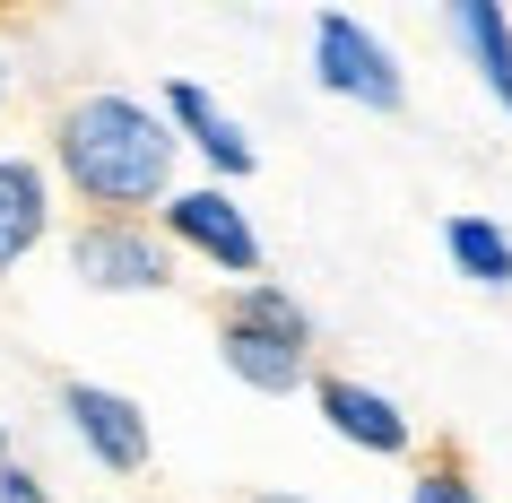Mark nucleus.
Wrapping results in <instances>:
<instances>
[{
    "instance_id": "obj_1",
    "label": "nucleus",
    "mask_w": 512,
    "mask_h": 503,
    "mask_svg": "<svg viewBox=\"0 0 512 503\" xmlns=\"http://www.w3.org/2000/svg\"><path fill=\"white\" fill-rule=\"evenodd\" d=\"M44 165L79 217H157L183 191V139L131 87H70L44 122Z\"/></svg>"
},
{
    "instance_id": "obj_2",
    "label": "nucleus",
    "mask_w": 512,
    "mask_h": 503,
    "mask_svg": "<svg viewBox=\"0 0 512 503\" xmlns=\"http://www.w3.org/2000/svg\"><path fill=\"white\" fill-rule=\"evenodd\" d=\"M313 347H322V321H313V304L296 287H278V278L226 287V304H217V365L235 373L243 391L296 399L313 382Z\"/></svg>"
},
{
    "instance_id": "obj_3",
    "label": "nucleus",
    "mask_w": 512,
    "mask_h": 503,
    "mask_svg": "<svg viewBox=\"0 0 512 503\" xmlns=\"http://www.w3.org/2000/svg\"><path fill=\"white\" fill-rule=\"evenodd\" d=\"M304 79L322 87L330 105H356V113H408V61L400 44L374 27V18H356V9H313V27H304Z\"/></svg>"
},
{
    "instance_id": "obj_4",
    "label": "nucleus",
    "mask_w": 512,
    "mask_h": 503,
    "mask_svg": "<svg viewBox=\"0 0 512 503\" xmlns=\"http://www.w3.org/2000/svg\"><path fill=\"white\" fill-rule=\"evenodd\" d=\"M157 235L174 243V261L217 269L226 287H252V278L270 269V243H261L252 209H243L226 183H183V191H174V200L157 209Z\"/></svg>"
},
{
    "instance_id": "obj_5",
    "label": "nucleus",
    "mask_w": 512,
    "mask_h": 503,
    "mask_svg": "<svg viewBox=\"0 0 512 503\" xmlns=\"http://www.w3.org/2000/svg\"><path fill=\"white\" fill-rule=\"evenodd\" d=\"M61 261L87 295H165L174 287V243L157 217H70L61 226Z\"/></svg>"
},
{
    "instance_id": "obj_6",
    "label": "nucleus",
    "mask_w": 512,
    "mask_h": 503,
    "mask_svg": "<svg viewBox=\"0 0 512 503\" xmlns=\"http://www.w3.org/2000/svg\"><path fill=\"white\" fill-rule=\"evenodd\" d=\"M61 425H70V443L96 460L105 477H148V460H157V425H148V408H139L122 382H96V373H70L53 391Z\"/></svg>"
},
{
    "instance_id": "obj_7",
    "label": "nucleus",
    "mask_w": 512,
    "mask_h": 503,
    "mask_svg": "<svg viewBox=\"0 0 512 503\" xmlns=\"http://www.w3.org/2000/svg\"><path fill=\"white\" fill-rule=\"evenodd\" d=\"M157 113L174 122L183 157H200V183H226V191L252 183V165H261V139H252V122H243V113L226 105L217 87H200V79H165Z\"/></svg>"
},
{
    "instance_id": "obj_8",
    "label": "nucleus",
    "mask_w": 512,
    "mask_h": 503,
    "mask_svg": "<svg viewBox=\"0 0 512 503\" xmlns=\"http://www.w3.org/2000/svg\"><path fill=\"white\" fill-rule=\"evenodd\" d=\"M313 417L365 460H417V417L365 373H313Z\"/></svg>"
},
{
    "instance_id": "obj_9",
    "label": "nucleus",
    "mask_w": 512,
    "mask_h": 503,
    "mask_svg": "<svg viewBox=\"0 0 512 503\" xmlns=\"http://www.w3.org/2000/svg\"><path fill=\"white\" fill-rule=\"evenodd\" d=\"M53 235H61V183L44 148H0V278H18Z\"/></svg>"
},
{
    "instance_id": "obj_10",
    "label": "nucleus",
    "mask_w": 512,
    "mask_h": 503,
    "mask_svg": "<svg viewBox=\"0 0 512 503\" xmlns=\"http://www.w3.org/2000/svg\"><path fill=\"white\" fill-rule=\"evenodd\" d=\"M443 35L460 44L469 79L486 87V105L512 122V9L504 0H443Z\"/></svg>"
},
{
    "instance_id": "obj_11",
    "label": "nucleus",
    "mask_w": 512,
    "mask_h": 503,
    "mask_svg": "<svg viewBox=\"0 0 512 503\" xmlns=\"http://www.w3.org/2000/svg\"><path fill=\"white\" fill-rule=\"evenodd\" d=\"M443 261L478 295H512V226L486 217V209H452L443 217Z\"/></svg>"
},
{
    "instance_id": "obj_12",
    "label": "nucleus",
    "mask_w": 512,
    "mask_h": 503,
    "mask_svg": "<svg viewBox=\"0 0 512 503\" xmlns=\"http://www.w3.org/2000/svg\"><path fill=\"white\" fill-rule=\"evenodd\" d=\"M408 503H486V495H478V477H469V460L434 451V460H417V477H408Z\"/></svg>"
},
{
    "instance_id": "obj_13",
    "label": "nucleus",
    "mask_w": 512,
    "mask_h": 503,
    "mask_svg": "<svg viewBox=\"0 0 512 503\" xmlns=\"http://www.w3.org/2000/svg\"><path fill=\"white\" fill-rule=\"evenodd\" d=\"M0 503H61V495H53V477L35 469V460L9 451V460H0Z\"/></svg>"
},
{
    "instance_id": "obj_14",
    "label": "nucleus",
    "mask_w": 512,
    "mask_h": 503,
    "mask_svg": "<svg viewBox=\"0 0 512 503\" xmlns=\"http://www.w3.org/2000/svg\"><path fill=\"white\" fill-rule=\"evenodd\" d=\"M243 503H313V495H304V486H252Z\"/></svg>"
},
{
    "instance_id": "obj_15",
    "label": "nucleus",
    "mask_w": 512,
    "mask_h": 503,
    "mask_svg": "<svg viewBox=\"0 0 512 503\" xmlns=\"http://www.w3.org/2000/svg\"><path fill=\"white\" fill-rule=\"evenodd\" d=\"M9 96H18V70H9V53H0V113H9Z\"/></svg>"
},
{
    "instance_id": "obj_16",
    "label": "nucleus",
    "mask_w": 512,
    "mask_h": 503,
    "mask_svg": "<svg viewBox=\"0 0 512 503\" xmlns=\"http://www.w3.org/2000/svg\"><path fill=\"white\" fill-rule=\"evenodd\" d=\"M0 460H9V417H0Z\"/></svg>"
}]
</instances>
